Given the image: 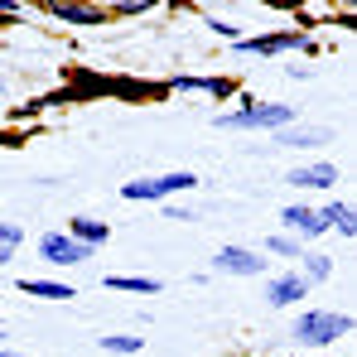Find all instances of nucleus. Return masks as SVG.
Here are the masks:
<instances>
[{
    "instance_id": "nucleus-1",
    "label": "nucleus",
    "mask_w": 357,
    "mask_h": 357,
    "mask_svg": "<svg viewBox=\"0 0 357 357\" xmlns=\"http://www.w3.org/2000/svg\"><path fill=\"white\" fill-rule=\"evenodd\" d=\"M290 333L299 348H333L353 333V314L348 309H304V314H295Z\"/></svg>"
},
{
    "instance_id": "nucleus-2",
    "label": "nucleus",
    "mask_w": 357,
    "mask_h": 357,
    "mask_svg": "<svg viewBox=\"0 0 357 357\" xmlns=\"http://www.w3.org/2000/svg\"><path fill=\"white\" fill-rule=\"evenodd\" d=\"M218 126L222 130H285V126H295V107L290 102H241L237 112H218Z\"/></svg>"
},
{
    "instance_id": "nucleus-3",
    "label": "nucleus",
    "mask_w": 357,
    "mask_h": 357,
    "mask_svg": "<svg viewBox=\"0 0 357 357\" xmlns=\"http://www.w3.org/2000/svg\"><path fill=\"white\" fill-rule=\"evenodd\" d=\"M203 178L193 169H169V174H155V178H126L121 183V198L126 203H169L178 193H193Z\"/></svg>"
},
{
    "instance_id": "nucleus-4",
    "label": "nucleus",
    "mask_w": 357,
    "mask_h": 357,
    "mask_svg": "<svg viewBox=\"0 0 357 357\" xmlns=\"http://www.w3.org/2000/svg\"><path fill=\"white\" fill-rule=\"evenodd\" d=\"M295 49H314V39L304 29H275V34H241L232 44L237 59H280V54H295Z\"/></svg>"
},
{
    "instance_id": "nucleus-5",
    "label": "nucleus",
    "mask_w": 357,
    "mask_h": 357,
    "mask_svg": "<svg viewBox=\"0 0 357 357\" xmlns=\"http://www.w3.org/2000/svg\"><path fill=\"white\" fill-rule=\"evenodd\" d=\"M213 271L218 275H237V280H256V275H266V256H256L251 246H218Z\"/></svg>"
},
{
    "instance_id": "nucleus-6",
    "label": "nucleus",
    "mask_w": 357,
    "mask_h": 357,
    "mask_svg": "<svg viewBox=\"0 0 357 357\" xmlns=\"http://www.w3.org/2000/svg\"><path fill=\"white\" fill-rule=\"evenodd\" d=\"M280 232L295 241H314L328 232V222H324V213L319 208H309V203H290V208H280Z\"/></svg>"
},
{
    "instance_id": "nucleus-7",
    "label": "nucleus",
    "mask_w": 357,
    "mask_h": 357,
    "mask_svg": "<svg viewBox=\"0 0 357 357\" xmlns=\"http://www.w3.org/2000/svg\"><path fill=\"white\" fill-rule=\"evenodd\" d=\"M97 251H87L82 241H73L68 232H44L39 237V261H49V266H82V261H92Z\"/></svg>"
},
{
    "instance_id": "nucleus-8",
    "label": "nucleus",
    "mask_w": 357,
    "mask_h": 357,
    "mask_svg": "<svg viewBox=\"0 0 357 357\" xmlns=\"http://www.w3.org/2000/svg\"><path fill=\"white\" fill-rule=\"evenodd\" d=\"M304 295H309V285H304L299 271H280V275H271V285H266V304H271V309H295Z\"/></svg>"
},
{
    "instance_id": "nucleus-9",
    "label": "nucleus",
    "mask_w": 357,
    "mask_h": 357,
    "mask_svg": "<svg viewBox=\"0 0 357 357\" xmlns=\"http://www.w3.org/2000/svg\"><path fill=\"white\" fill-rule=\"evenodd\" d=\"M338 178L343 174H338L333 160H319V165H295V169L285 174V183H290V188H333Z\"/></svg>"
},
{
    "instance_id": "nucleus-10",
    "label": "nucleus",
    "mask_w": 357,
    "mask_h": 357,
    "mask_svg": "<svg viewBox=\"0 0 357 357\" xmlns=\"http://www.w3.org/2000/svg\"><path fill=\"white\" fill-rule=\"evenodd\" d=\"M49 20L73 24V29H97V24H112V20H107V5H49Z\"/></svg>"
},
{
    "instance_id": "nucleus-11",
    "label": "nucleus",
    "mask_w": 357,
    "mask_h": 357,
    "mask_svg": "<svg viewBox=\"0 0 357 357\" xmlns=\"http://www.w3.org/2000/svg\"><path fill=\"white\" fill-rule=\"evenodd\" d=\"M333 140V130H324V126H285V130H275V145H285V150H319V145H328Z\"/></svg>"
},
{
    "instance_id": "nucleus-12",
    "label": "nucleus",
    "mask_w": 357,
    "mask_h": 357,
    "mask_svg": "<svg viewBox=\"0 0 357 357\" xmlns=\"http://www.w3.org/2000/svg\"><path fill=\"white\" fill-rule=\"evenodd\" d=\"M68 237L82 241L87 251H102V246L112 241V222H102V218H87V213H82V218H73V222H68Z\"/></svg>"
},
{
    "instance_id": "nucleus-13",
    "label": "nucleus",
    "mask_w": 357,
    "mask_h": 357,
    "mask_svg": "<svg viewBox=\"0 0 357 357\" xmlns=\"http://www.w3.org/2000/svg\"><path fill=\"white\" fill-rule=\"evenodd\" d=\"M319 213H324V222H328V232L338 227V237H348V241L357 237V213H353V203H343V198H338V203H324Z\"/></svg>"
},
{
    "instance_id": "nucleus-14",
    "label": "nucleus",
    "mask_w": 357,
    "mask_h": 357,
    "mask_svg": "<svg viewBox=\"0 0 357 357\" xmlns=\"http://www.w3.org/2000/svg\"><path fill=\"white\" fill-rule=\"evenodd\" d=\"M299 275H304L309 290L324 285V280H333V256H324V251H304V256H299Z\"/></svg>"
},
{
    "instance_id": "nucleus-15",
    "label": "nucleus",
    "mask_w": 357,
    "mask_h": 357,
    "mask_svg": "<svg viewBox=\"0 0 357 357\" xmlns=\"http://www.w3.org/2000/svg\"><path fill=\"white\" fill-rule=\"evenodd\" d=\"M174 92H208V97H237V82H227V77H174Z\"/></svg>"
},
{
    "instance_id": "nucleus-16",
    "label": "nucleus",
    "mask_w": 357,
    "mask_h": 357,
    "mask_svg": "<svg viewBox=\"0 0 357 357\" xmlns=\"http://www.w3.org/2000/svg\"><path fill=\"white\" fill-rule=\"evenodd\" d=\"M20 295H34V299H73L77 290L68 280H39V275H24L20 280Z\"/></svg>"
},
{
    "instance_id": "nucleus-17",
    "label": "nucleus",
    "mask_w": 357,
    "mask_h": 357,
    "mask_svg": "<svg viewBox=\"0 0 357 357\" xmlns=\"http://www.w3.org/2000/svg\"><path fill=\"white\" fill-rule=\"evenodd\" d=\"M107 290H121V295H160L165 285L155 275H107Z\"/></svg>"
},
{
    "instance_id": "nucleus-18",
    "label": "nucleus",
    "mask_w": 357,
    "mask_h": 357,
    "mask_svg": "<svg viewBox=\"0 0 357 357\" xmlns=\"http://www.w3.org/2000/svg\"><path fill=\"white\" fill-rule=\"evenodd\" d=\"M97 348H102V353H112V357H135L140 348H145V338H140V333H102V338H97Z\"/></svg>"
},
{
    "instance_id": "nucleus-19",
    "label": "nucleus",
    "mask_w": 357,
    "mask_h": 357,
    "mask_svg": "<svg viewBox=\"0 0 357 357\" xmlns=\"http://www.w3.org/2000/svg\"><path fill=\"white\" fill-rule=\"evenodd\" d=\"M150 10H155L150 0H121V5H107V20H140Z\"/></svg>"
},
{
    "instance_id": "nucleus-20",
    "label": "nucleus",
    "mask_w": 357,
    "mask_h": 357,
    "mask_svg": "<svg viewBox=\"0 0 357 357\" xmlns=\"http://www.w3.org/2000/svg\"><path fill=\"white\" fill-rule=\"evenodd\" d=\"M266 251H271V256H290V261L304 256V246H299L295 237H285V232H271V237H266Z\"/></svg>"
},
{
    "instance_id": "nucleus-21",
    "label": "nucleus",
    "mask_w": 357,
    "mask_h": 357,
    "mask_svg": "<svg viewBox=\"0 0 357 357\" xmlns=\"http://www.w3.org/2000/svg\"><path fill=\"white\" fill-rule=\"evenodd\" d=\"M0 246L20 251V246H24V227H20V222H5V218H0Z\"/></svg>"
},
{
    "instance_id": "nucleus-22",
    "label": "nucleus",
    "mask_w": 357,
    "mask_h": 357,
    "mask_svg": "<svg viewBox=\"0 0 357 357\" xmlns=\"http://www.w3.org/2000/svg\"><path fill=\"white\" fill-rule=\"evenodd\" d=\"M160 213H165V218H174V222H198V213H193V208H183L178 198H169V203H160Z\"/></svg>"
},
{
    "instance_id": "nucleus-23",
    "label": "nucleus",
    "mask_w": 357,
    "mask_h": 357,
    "mask_svg": "<svg viewBox=\"0 0 357 357\" xmlns=\"http://www.w3.org/2000/svg\"><path fill=\"white\" fill-rule=\"evenodd\" d=\"M213 34H222L227 44H237V39H241V29H237V24H222V20H213Z\"/></svg>"
},
{
    "instance_id": "nucleus-24",
    "label": "nucleus",
    "mask_w": 357,
    "mask_h": 357,
    "mask_svg": "<svg viewBox=\"0 0 357 357\" xmlns=\"http://www.w3.org/2000/svg\"><path fill=\"white\" fill-rule=\"evenodd\" d=\"M20 10H24L20 0H0V15H20Z\"/></svg>"
},
{
    "instance_id": "nucleus-25",
    "label": "nucleus",
    "mask_w": 357,
    "mask_h": 357,
    "mask_svg": "<svg viewBox=\"0 0 357 357\" xmlns=\"http://www.w3.org/2000/svg\"><path fill=\"white\" fill-rule=\"evenodd\" d=\"M10 261H15V251H10V246H0V266H10Z\"/></svg>"
},
{
    "instance_id": "nucleus-26",
    "label": "nucleus",
    "mask_w": 357,
    "mask_h": 357,
    "mask_svg": "<svg viewBox=\"0 0 357 357\" xmlns=\"http://www.w3.org/2000/svg\"><path fill=\"white\" fill-rule=\"evenodd\" d=\"M0 357H20V353H10V348H0Z\"/></svg>"
}]
</instances>
